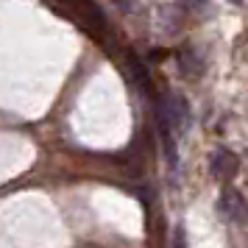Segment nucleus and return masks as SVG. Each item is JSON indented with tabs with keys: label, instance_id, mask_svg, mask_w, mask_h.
Returning <instances> with one entry per match:
<instances>
[{
	"label": "nucleus",
	"instance_id": "f257e3e1",
	"mask_svg": "<svg viewBox=\"0 0 248 248\" xmlns=\"http://www.w3.org/2000/svg\"><path fill=\"white\" fill-rule=\"evenodd\" d=\"M56 6H64V12L73 17V20H78L84 28H90V31H103L106 28V20H103V12L92 3V0H53Z\"/></svg>",
	"mask_w": 248,
	"mask_h": 248
},
{
	"label": "nucleus",
	"instance_id": "7ed1b4c3",
	"mask_svg": "<svg viewBox=\"0 0 248 248\" xmlns=\"http://www.w3.org/2000/svg\"><path fill=\"white\" fill-rule=\"evenodd\" d=\"M223 209H226V215H229L234 223H246L248 209H246L243 195H240L237 190H226V192H223Z\"/></svg>",
	"mask_w": 248,
	"mask_h": 248
},
{
	"label": "nucleus",
	"instance_id": "f03ea898",
	"mask_svg": "<svg viewBox=\"0 0 248 248\" xmlns=\"http://www.w3.org/2000/svg\"><path fill=\"white\" fill-rule=\"evenodd\" d=\"M209 170H212V176L217 181H232L237 176V170H240V159L232 154V151H215L212 156H209Z\"/></svg>",
	"mask_w": 248,
	"mask_h": 248
},
{
	"label": "nucleus",
	"instance_id": "20e7f679",
	"mask_svg": "<svg viewBox=\"0 0 248 248\" xmlns=\"http://www.w3.org/2000/svg\"><path fill=\"white\" fill-rule=\"evenodd\" d=\"M117 3H120L123 9H128V6H131V0H117Z\"/></svg>",
	"mask_w": 248,
	"mask_h": 248
}]
</instances>
